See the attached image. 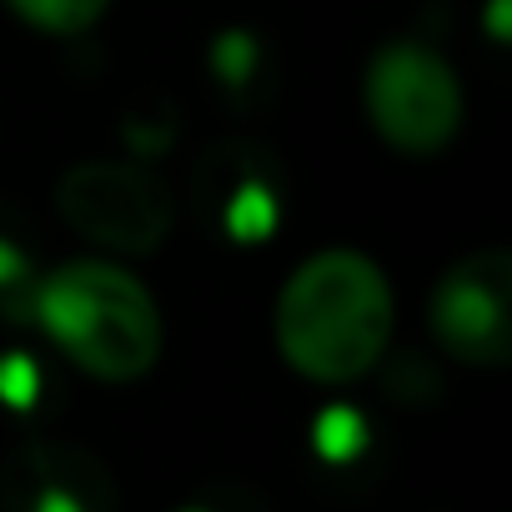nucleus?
I'll use <instances>...</instances> for the list:
<instances>
[{
    "mask_svg": "<svg viewBox=\"0 0 512 512\" xmlns=\"http://www.w3.org/2000/svg\"><path fill=\"white\" fill-rule=\"evenodd\" d=\"M507 6H512V0H492V36L497 41L507 36Z\"/></svg>",
    "mask_w": 512,
    "mask_h": 512,
    "instance_id": "obj_12",
    "label": "nucleus"
},
{
    "mask_svg": "<svg viewBox=\"0 0 512 512\" xmlns=\"http://www.w3.org/2000/svg\"><path fill=\"white\" fill-rule=\"evenodd\" d=\"M277 226V196L267 191V186H241L236 196H231V206H226V231L236 236V241H246V246H256L267 231Z\"/></svg>",
    "mask_w": 512,
    "mask_h": 512,
    "instance_id": "obj_7",
    "label": "nucleus"
},
{
    "mask_svg": "<svg viewBox=\"0 0 512 512\" xmlns=\"http://www.w3.org/2000/svg\"><path fill=\"white\" fill-rule=\"evenodd\" d=\"M6 11L41 36H86L106 21L111 0H6Z\"/></svg>",
    "mask_w": 512,
    "mask_h": 512,
    "instance_id": "obj_6",
    "label": "nucleus"
},
{
    "mask_svg": "<svg viewBox=\"0 0 512 512\" xmlns=\"http://www.w3.org/2000/svg\"><path fill=\"white\" fill-rule=\"evenodd\" d=\"M397 332V297L387 272L352 246L317 251L282 282L272 337L282 362L317 382L347 387L367 377Z\"/></svg>",
    "mask_w": 512,
    "mask_h": 512,
    "instance_id": "obj_1",
    "label": "nucleus"
},
{
    "mask_svg": "<svg viewBox=\"0 0 512 512\" xmlns=\"http://www.w3.org/2000/svg\"><path fill=\"white\" fill-rule=\"evenodd\" d=\"M372 131L402 156H437L462 131V81L422 41H387L362 76Z\"/></svg>",
    "mask_w": 512,
    "mask_h": 512,
    "instance_id": "obj_3",
    "label": "nucleus"
},
{
    "mask_svg": "<svg viewBox=\"0 0 512 512\" xmlns=\"http://www.w3.org/2000/svg\"><path fill=\"white\" fill-rule=\"evenodd\" d=\"M21 277V251L11 241H0V287H11Z\"/></svg>",
    "mask_w": 512,
    "mask_h": 512,
    "instance_id": "obj_11",
    "label": "nucleus"
},
{
    "mask_svg": "<svg viewBox=\"0 0 512 512\" xmlns=\"http://www.w3.org/2000/svg\"><path fill=\"white\" fill-rule=\"evenodd\" d=\"M56 206L91 246L111 256H151L176 221L171 186L141 161H81L56 181Z\"/></svg>",
    "mask_w": 512,
    "mask_h": 512,
    "instance_id": "obj_4",
    "label": "nucleus"
},
{
    "mask_svg": "<svg viewBox=\"0 0 512 512\" xmlns=\"http://www.w3.org/2000/svg\"><path fill=\"white\" fill-rule=\"evenodd\" d=\"M437 347L462 367H502L512 357V256L482 246L447 267L427 297Z\"/></svg>",
    "mask_w": 512,
    "mask_h": 512,
    "instance_id": "obj_5",
    "label": "nucleus"
},
{
    "mask_svg": "<svg viewBox=\"0 0 512 512\" xmlns=\"http://www.w3.org/2000/svg\"><path fill=\"white\" fill-rule=\"evenodd\" d=\"M41 332L96 382H141L161 362V307L136 272L106 256L61 262L36 282Z\"/></svg>",
    "mask_w": 512,
    "mask_h": 512,
    "instance_id": "obj_2",
    "label": "nucleus"
},
{
    "mask_svg": "<svg viewBox=\"0 0 512 512\" xmlns=\"http://www.w3.org/2000/svg\"><path fill=\"white\" fill-rule=\"evenodd\" d=\"M246 61H251V41H246V36H226V41L216 46V66H221V76L241 81V76H246Z\"/></svg>",
    "mask_w": 512,
    "mask_h": 512,
    "instance_id": "obj_10",
    "label": "nucleus"
},
{
    "mask_svg": "<svg viewBox=\"0 0 512 512\" xmlns=\"http://www.w3.org/2000/svg\"><path fill=\"white\" fill-rule=\"evenodd\" d=\"M317 447H322L327 457H352V452L362 447V417L347 412V407H327V412L317 417Z\"/></svg>",
    "mask_w": 512,
    "mask_h": 512,
    "instance_id": "obj_8",
    "label": "nucleus"
},
{
    "mask_svg": "<svg viewBox=\"0 0 512 512\" xmlns=\"http://www.w3.org/2000/svg\"><path fill=\"white\" fill-rule=\"evenodd\" d=\"M0 392H6V402H16V407H26L36 397V372H31L26 357H6V362H0Z\"/></svg>",
    "mask_w": 512,
    "mask_h": 512,
    "instance_id": "obj_9",
    "label": "nucleus"
}]
</instances>
